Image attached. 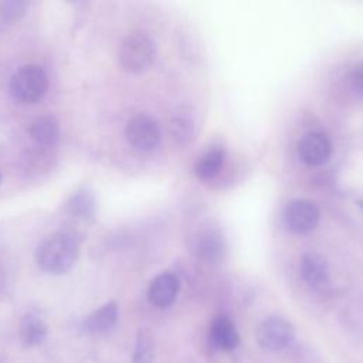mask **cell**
<instances>
[{
  "instance_id": "cell-5",
  "label": "cell",
  "mask_w": 363,
  "mask_h": 363,
  "mask_svg": "<svg viewBox=\"0 0 363 363\" xmlns=\"http://www.w3.org/2000/svg\"><path fill=\"white\" fill-rule=\"evenodd\" d=\"M284 221L288 230L292 233H309L319 223V208L311 200H291L284 208Z\"/></svg>"
},
{
  "instance_id": "cell-7",
  "label": "cell",
  "mask_w": 363,
  "mask_h": 363,
  "mask_svg": "<svg viewBox=\"0 0 363 363\" xmlns=\"http://www.w3.org/2000/svg\"><path fill=\"white\" fill-rule=\"evenodd\" d=\"M332 153L329 139L320 132H309L298 143V155L308 166H320L328 162Z\"/></svg>"
},
{
  "instance_id": "cell-9",
  "label": "cell",
  "mask_w": 363,
  "mask_h": 363,
  "mask_svg": "<svg viewBox=\"0 0 363 363\" xmlns=\"http://www.w3.org/2000/svg\"><path fill=\"white\" fill-rule=\"evenodd\" d=\"M179 279L174 274L163 272L157 275L149 285L147 298L157 308L170 306L179 292Z\"/></svg>"
},
{
  "instance_id": "cell-13",
  "label": "cell",
  "mask_w": 363,
  "mask_h": 363,
  "mask_svg": "<svg viewBox=\"0 0 363 363\" xmlns=\"http://www.w3.org/2000/svg\"><path fill=\"white\" fill-rule=\"evenodd\" d=\"M28 133L33 140L40 145L51 146L57 143L60 138L58 122L52 116H38L35 118L28 128Z\"/></svg>"
},
{
  "instance_id": "cell-18",
  "label": "cell",
  "mask_w": 363,
  "mask_h": 363,
  "mask_svg": "<svg viewBox=\"0 0 363 363\" xmlns=\"http://www.w3.org/2000/svg\"><path fill=\"white\" fill-rule=\"evenodd\" d=\"M68 208L72 214H75L81 218L92 217L94 210H95V201H94L92 194H89V191L79 190L68 201Z\"/></svg>"
},
{
  "instance_id": "cell-14",
  "label": "cell",
  "mask_w": 363,
  "mask_h": 363,
  "mask_svg": "<svg viewBox=\"0 0 363 363\" xmlns=\"http://www.w3.org/2000/svg\"><path fill=\"white\" fill-rule=\"evenodd\" d=\"M47 336V326L44 322L34 316L26 315L20 322V337L26 346H37L43 343Z\"/></svg>"
},
{
  "instance_id": "cell-3",
  "label": "cell",
  "mask_w": 363,
  "mask_h": 363,
  "mask_svg": "<svg viewBox=\"0 0 363 363\" xmlns=\"http://www.w3.org/2000/svg\"><path fill=\"white\" fill-rule=\"evenodd\" d=\"M155 61V43L145 33L129 34L119 47V62L128 72L146 71Z\"/></svg>"
},
{
  "instance_id": "cell-8",
  "label": "cell",
  "mask_w": 363,
  "mask_h": 363,
  "mask_svg": "<svg viewBox=\"0 0 363 363\" xmlns=\"http://www.w3.org/2000/svg\"><path fill=\"white\" fill-rule=\"evenodd\" d=\"M193 251L196 252L197 258L203 259L204 262H220L225 255V242L217 230L207 228L194 237Z\"/></svg>"
},
{
  "instance_id": "cell-19",
  "label": "cell",
  "mask_w": 363,
  "mask_h": 363,
  "mask_svg": "<svg viewBox=\"0 0 363 363\" xmlns=\"http://www.w3.org/2000/svg\"><path fill=\"white\" fill-rule=\"evenodd\" d=\"M26 10V3L23 1H6L1 4V14L9 18H18Z\"/></svg>"
},
{
  "instance_id": "cell-12",
  "label": "cell",
  "mask_w": 363,
  "mask_h": 363,
  "mask_svg": "<svg viewBox=\"0 0 363 363\" xmlns=\"http://www.w3.org/2000/svg\"><path fill=\"white\" fill-rule=\"evenodd\" d=\"M118 322V305L108 302L91 313L85 320V328L91 333H108Z\"/></svg>"
},
{
  "instance_id": "cell-10",
  "label": "cell",
  "mask_w": 363,
  "mask_h": 363,
  "mask_svg": "<svg viewBox=\"0 0 363 363\" xmlns=\"http://www.w3.org/2000/svg\"><path fill=\"white\" fill-rule=\"evenodd\" d=\"M301 275L311 286H322L329 279V265L323 255L318 252H306L301 259Z\"/></svg>"
},
{
  "instance_id": "cell-17",
  "label": "cell",
  "mask_w": 363,
  "mask_h": 363,
  "mask_svg": "<svg viewBox=\"0 0 363 363\" xmlns=\"http://www.w3.org/2000/svg\"><path fill=\"white\" fill-rule=\"evenodd\" d=\"M155 359V340L147 329H140L136 337V346L132 363H152Z\"/></svg>"
},
{
  "instance_id": "cell-1",
  "label": "cell",
  "mask_w": 363,
  "mask_h": 363,
  "mask_svg": "<svg viewBox=\"0 0 363 363\" xmlns=\"http://www.w3.org/2000/svg\"><path fill=\"white\" fill-rule=\"evenodd\" d=\"M78 259L75 240L67 233H54L45 237L35 250L38 267L48 274H65Z\"/></svg>"
},
{
  "instance_id": "cell-21",
  "label": "cell",
  "mask_w": 363,
  "mask_h": 363,
  "mask_svg": "<svg viewBox=\"0 0 363 363\" xmlns=\"http://www.w3.org/2000/svg\"><path fill=\"white\" fill-rule=\"evenodd\" d=\"M0 183H1V172H0Z\"/></svg>"
},
{
  "instance_id": "cell-16",
  "label": "cell",
  "mask_w": 363,
  "mask_h": 363,
  "mask_svg": "<svg viewBox=\"0 0 363 363\" xmlns=\"http://www.w3.org/2000/svg\"><path fill=\"white\" fill-rule=\"evenodd\" d=\"M169 129H170V135L177 143H187L193 138V132H194V125L187 111H182V112L177 111L170 119Z\"/></svg>"
},
{
  "instance_id": "cell-15",
  "label": "cell",
  "mask_w": 363,
  "mask_h": 363,
  "mask_svg": "<svg viewBox=\"0 0 363 363\" xmlns=\"http://www.w3.org/2000/svg\"><path fill=\"white\" fill-rule=\"evenodd\" d=\"M223 163H224V152L221 149H211L206 155H203L197 162L194 167L196 176L201 180H210L216 174H218V172L223 167Z\"/></svg>"
},
{
  "instance_id": "cell-4",
  "label": "cell",
  "mask_w": 363,
  "mask_h": 363,
  "mask_svg": "<svg viewBox=\"0 0 363 363\" xmlns=\"http://www.w3.org/2000/svg\"><path fill=\"white\" fill-rule=\"evenodd\" d=\"M255 337L262 349L277 352L291 345L295 337V329L288 319L282 316H269L258 325Z\"/></svg>"
},
{
  "instance_id": "cell-6",
  "label": "cell",
  "mask_w": 363,
  "mask_h": 363,
  "mask_svg": "<svg viewBox=\"0 0 363 363\" xmlns=\"http://www.w3.org/2000/svg\"><path fill=\"white\" fill-rule=\"evenodd\" d=\"M128 142L138 150L149 152L155 149L160 139V130L157 122L149 115L133 116L125 129Z\"/></svg>"
},
{
  "instance_id": "cell-11",
  "label": "cell",
  "mask_w": 363,
  "mask_h": 363,
  "mask_svg": "<svg viewBox=\"0 0 363 363\" xmlns=\"http://www.w3.org/2000/svg\"><path fill=\"white\" fill-rule=\"evenodd\" d=\"M208 335L210 342L221 350H233L240 343V335L234 323L225 316H218L211 322Z\"/></svg>"
},
{
  "instance_id": "cell-20",
  "label": "cell",
  "mask_w": 363,
  "mask_h": 363,
  "mask_svg": "<svg viewBox=\"0 0 363 363\" xmlns=\"http://www.w3.org/2000/svg\"><path fill=\"white\" fill-rule=\"evenodd\" d=\"M354 82H356V88L359 91V94L363 96V62L357 67V71L354 75Z\"/></svg>"
},
{
  "instance_id": "cell-2",
  "label": "cell",
  "mask_w": 363,
  "mask_h": 363,
  "mask_svg": "<svg viewBox=\"0 0 363 363\" xmlns=\"http://www.w3.org/2000/svg\"><path fill=\"white\" fill-rule=\"evenodd\" d=\"M48 86L47 72L41 65L27 64L20 67L10 79V92L13 98L23 104L38 102Z\"/></svg>"
}]
</instances>
